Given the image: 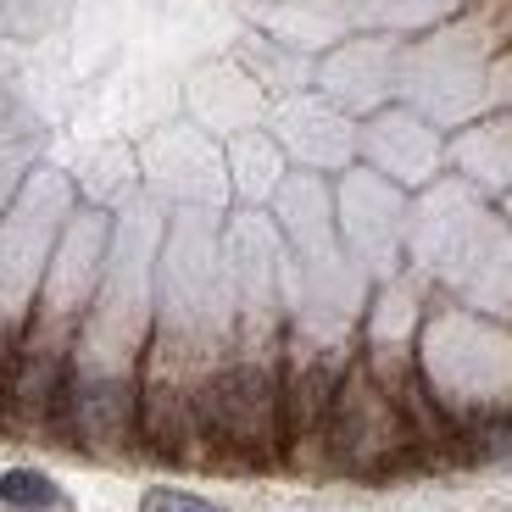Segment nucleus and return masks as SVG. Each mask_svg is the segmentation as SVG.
I'll use <instances>...</instances> for the list:
<instances>
[{"instance_id": "nucleus-1", "label": "nucleus", "mask_w": 512, "mask_h": 512, "mask_svg": "<svg viewBox=\"0 0 512 512\" xmlns=\"http://www.w3.org/2000/svg\"><path fill=\"white\" fill-rule=\"evenodd\" d=\"M56 496L62 490L39 474V468H6L0 474V501L6 507H56Z\"/></svg>"}, {"instance_id": "nucleus-2", "label": "nucleus", "mask_w": 512, "mask_h": 512, "mask_svg": "<svg viewBox=\"0 0 512 512\" xmlns=\"http://www.w3.org/2000/svg\"><path fill=\"white\" fill-rule=\"evenodd\" d=\"M140 512H223L218 501L206 496H190V490H173V485H156L140 496Z\"/></svg>"}]
</instances>
